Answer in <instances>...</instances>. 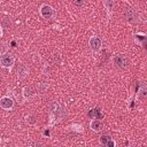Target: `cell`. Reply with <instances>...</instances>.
Masks as SVG:
<instances>
[{
	"instance_id": "6da1fadb",
	"label": "cell",
	"mask_w": 147,
	"mask_h": 147,
	"mask_svg": "<svg viewBox=\"0 0 147 147\" xmlns=\"http://www.w3.org/2000/svg\"><path fill=\"white\" fill-rule=\"evenodd\" d=\"M113 62L116 67H119V68H124L127 65V59L123 55V54H117L114 56L113 59Z\"/></svg>"
},
{
	"instance_id": "7a4b0ae2",
	"label": "cell",
	"mask_w": 147,
	"mask_h": 147,
	"mask_svg": "<svg viewBox=\"0 0 147 147\" xmlns=\"http://www.w3.org/2000/svg\"><path fill=\"white\" fill-rule=\"evenodd\" d=\"M0 63H1V65L5 67V68H10V67L13 65V63H14V57H13V55H10V54H3V55L0 57Z\"/></svg>"
},
{
	"instance_id": "3957f363",
	"label": "cell",
	"mask_w": 147,
	"mask_h": 147,
	"mask_svg": "<svg viewBox=\"0 0 147 147\" xmlns=\"http://www.w3.org/2000/svg\"><path fill=\"white\" fill-rule=\"evenodd\" d=\"M40 15L44 17V18H51L53 15H54V10L51 6L48 5H42L40 7Z\"/></svg>"
},
{
	"instance_id": "277c9868",
	"label": "cell",
	"mask_w": 147,
	"mask_h": 147,
	"mask_svg": "<svg viewBox=\"0 0 147 147\" xmlns=\"http://www.w3.org/2000/svg\"><path fill=\"white\" fill-rule=\"evenodd\" d=\"M14 106V101L13 99L8 98V96H3L0 99V107L3 109H11Z\"/></svg>"
},
{
	"instance_id": "5b68a950",
	"label": "cell",
	"mask_w": 147,
	"mask_h": 147,
	"mask_svg": "<svg viewBox=\"0 0 147 147\" xmlns=\"http://www.w3.org/2000/svg\"><path fill=\"white\" fill-rule=\"evenodd\" d=\"M101 39L99 38V37H92L91 39H90V46H91V48L93 49V51H98V49H100V47H101Z\"/></svg>"
},
{
	"instance_id": "8992f818",
	"label": "cell",
	"mask_w": 147,
	"mask_h": 147,
	"mask_svg": "<svg viewBox=\"0 0 147 147\" xmlns=\"http://www.w3.org/2000/svg\"><path fill=\"white\" fill-rule=\"evenodd\" d=\"M88 116L90 117H96V119H101L103 115L101 114V110L99 108H93L88 111Z\"/></svg>"
},
{
	"instance_id": "52a82bcc",
	"label": "cell",
	"mask_w": 147,
	"mask_h": 147,
	"mask_svg": "<svg viewBox=\"0 0 147 147\" xmlns=\"http://www.w3.org/2000/svg\"><path fill=\"white\" fill-rule=\"evenodd\" d=\"M91 127H92L93 131L98 132V131H100L102 129V123L99 119H94V121L91 122Z\"/></svg>"
},
{
	"instance_id": "ba28073f",
	"label": "cell",
	"mask_w": 147,
	"mask_h": 147,
	"mask_svg": "<svg viewBox=\"0 0 147 147\" xmlns=\"http://www.w3.org/2000/svg\"><path fill=\"white\" fill-rule=\"evenodd\" d=\"M124 14H125L126 20H129V21H133V18H136V13H134L131 8H127Z\"/></svg>"
},
{
	"instance_id": "9c48e42d",
	"label": "cell",
	"mask_w": 147,
	"mask_h": 147,
	"mask_svg": "<svg viewBox=\"0 0 147 147\" xmlns=\"http://www.w3.org/2000/svg\"><path fill=\"white\" fill-rule=\"evenodd\" d=\"M134 37H136L137 42H141L144 46L146 45V36H145L144 33H138V34H136Z\"/></svg>"
},
{
	"instance_id": "30bf717a",
	"label": "cell",
	"mask_w": 147,
	"mask_h": 147,
	"mask_svg": "<svg viewBox=\"0 0 147 147\" xmlns=\"http://www.w3.org/2000/svg\"><path fill=\"white\" fill-rule=\"evenodd\" d=\"M17 72H18V76H20V78H23V77L26 75L28 70H26V69H25V67L22 64V65H20V68L17 69Z\"/></svg>"
},
{
	"instance_id": "8fae6325",
	"label": "cell",
	"mask_w": 147,
	"mask_h": 147,
	"mask_svg": "<svg viewBox=\"0 0 147 147\" xmlns=\"http://www.w3.org/2000/svg\"><path fill=\"white\" fill-rule=\"evenodd\" d=\"M110 139H111V138H110L109 136L103 134V136H101V137H100V144H101L102 146H105V145H106V144H107V142H108Z\"/></svg>"
},
{
	"instance_id": "7c38bea8",
	"label": "cell",
	"mask_w": 147,
	"mask_h": 147,
	"mask_svg": "<svg viewBox=\"0 0 147 147\" xmlns=\"http://www.w3.org/2000/svg\"><path fill=\"white\" fill-rule=\"evenodd\" d=\"M23 91H24V96H25V98H26V96H30V95L33 93V92H32V90H31L30 87H25Z\"/></svg>"
},
{
	"instance_id": "4fadbf2b",
	"label": "cell",
	"mask_w": 147,
	"mask_h": 147,
	"mask_svg": "<svg viewBox=\"0 0 147 147\" xmlns=\"http://www.w3.org/2000/svg\"><path fill=\"white\" fill-rule=\"evenodd\" d=\"M103 147H115V141H114L113 139H110V140H109V141H108Z\"/></svg>"
},
{
	"instance_id": "5bb4252c",
	"label": "cell",
	"mask_w": 147,
	"mask_h": 147,
	"mask_svg": "<svg viewBox=\"0 0 147 147\" xmlns=\"http://www.w3.org/2000/svg\"><path fill=\"white\" fill-rule=\"evenodd\" d=\"M140 94H141L142 96H145V95H146V86H145V84H142V86H141V90H140Z\"/></svg>"
},
{
	"instance_id": "9a60e30c",
	"label": "cell",
	"mask_w": 147,
	"mask_h": 147,
	"mask_svg": "<svg viewBox=\"0 0 147 147\" xmlns=\"http://www.w3.org/2000/svg\"><path fill=\"white\" fill-rule=\"evenodd\" d=\"M74 3H75V5H77V6H80V5H83L84 2H74Z\"/></svg>"
},
{
	"instance_id": "2e32d148",
	"label": "cell",
	"mask_w": 147,
	"mask_h": 147,
	"mask_svg": "<svg viewBox=\"0 0 147 147\" xmlns=\"http://www.w3.org/2000/svg\"><path fill=\"white\" fill-rule=\"evenodd\" d=\"M2 36V30H1V26H0V37Z\"/></svg>"
},
{
	"instance_id": "e0dca14e",
	"label": "cell",
	"mask_w": 147,
	"mask_h": 147,
	"mask_svg": "<svg viewBox=\"0 0 147 147\" xmlns=\"http://www.w3.org/2000/svg\"><path fill=\"white\" fill-rule=\"evenodd\" d=\"M34 147H44V146H41V145H36Z\"/></svg>"
}]
</instances>
